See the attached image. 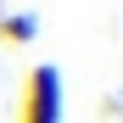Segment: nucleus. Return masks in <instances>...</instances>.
I'll use <instances>...</instances> for the list:
<instances>
[{
	"label": "nucleus",
	"instance_id": "f257e3e1",
	"mask_svg": "<svg viewBox=\"0 0 123 123\" xmlns=\"http://www.w3.org/2000/svg\"><path fill=\"white\" fill-rule=\"evenodd\" d=\"M17 123H62V67L39 62L23 78V101H17Z\"/></svg>",
	"mask_w": 123,
	"mask_h": 123
},
{
	"label": "nucleus",
	"instance_id": "f03ea898",
	"mask_svg": "<svg viewBox=\"0 0 123 123\" xmlns=\"http://www.w3.org/2000/svg\"><path fill=\"white\" fill-rule=\"evenodd\" d=\"M34 34H39V17H34V11H11V17H0V45H28Z\"/></svg>",
	"mask_w": 123,
	"mask_h": 123
}]
</instances>
